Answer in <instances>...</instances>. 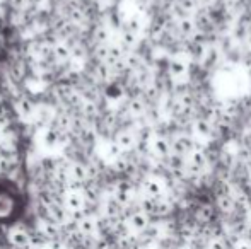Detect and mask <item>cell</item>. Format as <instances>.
Wrapping results in <instances>:
<instances>
[{
	"instance_id": "obj_30",
	"label": "cell",
	"mask_w": 251,
	"mask_h": 249,
	"mask_svg": "<svg viewBox=\"0 0 251 249\" xmlns=\"http://www.w3.org/2000/svg\"><path fill=\"white\" fill-rule=\"evenodd\" d=\"M208 50V45L207 43H192V46H190V57L193 58L195 62H201V58H203V55L207 53Z\"/></svg>"
},
{
	"instance_id": "obj_4",
	"label": "cell",
	"mask_w": 251,
	"mask_h": 249,
	"mask_svg": "<svg viewBox=\"0 0 251 249\" xmlns=\"http://www.w3.org/2000/svg\"><path fill=\"white\" fill-rule=\"evenodd\" d=\"M192 136L197 140V143L208 142L215 136V126L205 118H193L192 120Z\"/></svg>"
},
{
	"instance_id": "obj_35",
	"label": "cell",
	"mask_w": 251,
	"mask_h": 249,
	"mask_svg": "<svg viewBox=\"0 0 251 249\" xmlns=\"http://www.w3.org/2000/svg\"><path fill=\"white\" fill-rule=\"evenodd\" d=\"M234 249H251V243L248 239H239L238 243H236Z\"/></svg>"
},
{
	"instance_id": "obj_2",
	"label": "cell",
	"mask_w": 251,
	"mask_h": 249,
	"mask_svg": "<svg viewBox=\"0 0 251 249\" xmlns=\"http://www.w3.org/2000/svg\"><path fill=\"white\" fill-rule=\"evenodd\" d=\"M5 241L12 249H29L31 248V237L29 230L19 226L9 227L5 234Z\"/></svg>"
},
{
	"instance_id": "obj_28",
	"label": "cell",
	"mask_w": 251,
	"mask_h": 249,
	"mask_svg": "<svg viewBox=\"0 0 251 249\" xmlns=\"http://www.w3.org/2000/svg\"><path fill=\"white\" fill-rule=\"evenodd\" d=\"M94 73H96V79L101 80V82H109L113 77V72H111V67L108 65V63L104 62H100L96 67V70H94Z\"/></svg>"
},
{
	"instance_id": "obj_23",
	"label": "cell",
	"mask_w": 251,
	"mask_h": 249,
	"mask_svg": "<svg viewBox=\"0 0 251 249\" xmlns=\"http://www.w3.org/2000/svg\"><path fill=\"white\" fill-rule=\"evenodd\" d=\"M51 53H53V58L55 62H60V63H65L70 60V46L62 41V43H56L55 46L51 48Z\"/></svg>"
},
{
	"instance_id": "obj_37",
	"label": "cell",
	"mask_w": 251,
	"mask_h": 249,
	"mask_svg": "<svg viewBox=\"0 0 251 249\" xmlns=\"http://www.w3.org/2000/svg\"><path fill=\"white\" fill-rule=\"evenodd\" d=\"M176 249H193V248L190 246V244H181V246H178Z\"/></svg>"
},
{
	"instance_id": "obj_15",
	"label": "cell",
	"mask_w": 251,
	"mask_h": 249,
	"mask_svg": "<svg viewBox=\"0 0 251 249\" xmlns=\"http://www.w3.org/2000/svg\"><path fill=\"white\" fill-rule=\"evenodd\" d=\"M176 29H178L179 36L183 38H192L193 34L197 33V26H195V21H193L192 16H185L181 19L176 21Z\"/></svg>"
},
{
	"instance_id": "obj_39",
	"label": "cell",
	"mask_w": 251,
	"mask_h": 249,
	"mask_svg": "<svg viewBox=\"0 0 251 249\" xmlns=\"http://www.w3.org/2000/svg\"><path fill=\"white\" fill-rule=\"evenodd\" d=\"M248 224H251V208L248 210Z\"/></svg>"
},
{
	"instance_id": "obj_27",
	"label": "cell",
	"mask_w": 251,
	"mask_h": 249,
	"mask_svg": "<svg viewBox=\"0 0 251 249\" xmlns=\"http://www.w3.org/2000/svg\"><path fill=\"white\" fill-rule=\"evenodd\" d=\"M217 208L222 213H232L236 210V203L232 200V196H217Z\"/></svg>"
},
{
	"instance_id": "obj_3",
	"label": "cell",
	"mask_w": 251,
	"mask_h": 249,
	"mask_svg": "<svg viewBox=\"0 0 251 249\" xmlns=\"http://www.w3.org/2000/svg\"><path fill=\"white\" fill-rule=\"evenodd\" d=\"M197 147H199L197 140L192 135H188V133H176L171 140V152L183 157H188Z\"/></svg>"
},
{
	"instance_id": "obj_33",
	"label": "cell",
	"mask_w": 251,
	"mask_h": 249,
	"mask_svg": "<svg viewBox=\"0 0 251 249\" xmlns=\"http://www.w3.org/2000/svg\"><path fill=\"white\" fill-rule=\"evenodd\" d=\"M207 249H227V246H226V241L222 237H212L207 244Z\"/></svg>"
},
{
	"instance_id": "obj_10",
	"label": "cell",
	"mask_w": 251,
	"mask_h": 249,
	"mask_svg": "<svg viewBox=\"0 0 251 249\" xmlns=\"http://www.w3.org/2000/svg\"><path fill=\"white\" fill-rule=\"evenodd\" d=\"M113 142L120 147L123 154H128L132 150H135L137 147V138H135V133L133 130H120L118 133L115 135V140Z\"/></svg>"
},
{
	"instance_id": "obj_5",
	"label": "cell",
	"mask_w": 251,
	"mask_h": 249,
	"mask_svg": "<svg viewBox=\"0 0 251 249\" xmlns=\"http://www.w3.org/2000/svg\"><path fill=\"white\" fill-rule=\"evenodd\" d=\"M188 72H190L188 62L183 60L181 57H175L168 62V75L173 80V84L185 82V79L188 80Z\"/></svg>"
},
{
	"instance_id": "obj_16",
	"label": "cell",
	"mask_w": 251,
	"mask_h": 249,
	"mask_svg": "<svg viewBox=\"0 0 251 249\" xmlns=\"http://www.w3.org/2000/svg\"><path fill=\"white\" fill-rule=\"evenodd\" d=\"M34 103L29 99V97H21L16 104V111L19 113V116L23 120H33V114H34Z\"/></svg>"
},
{
	"instance_id": "obj_20",
	"label": "cell",
	"mask_w": 251,
	"mask_h": 249,
	"mask_svg": "<svg viewBox=\"0 0 251 249\" xmlns=\"http://www.w3.org/2000/svg\"><path fill=\"white\" fill-rule=\"evenodd\" d=\"M123 63H125V67L128 68V72H137L140 67L146 65L142 55L137 53V51H126L125 57H123Z\"/></svg>"
},
{
	"instance_id": "obj_18",
	"label": "cell",
	"mask_w": 251,
	"mask_h": 249,
	"mask_svg": "<svg viewBox=\"0 0 251 249\" xmlns=\"http://www.w3.org/2000/svg\"><path fill=\"white\" fill-rule=\"evenodd\" d=\"M147 110V104L142 101V97H132V99L126 103V111L132 118H142L146 114Z\"/></svg>"
},
{
	"instance_id": "obj_32",
	"label": "cell",
	"mask_w": 251,
	"mask_h": 249,
	"mask_svg": "<svg viewBox=\"0 0 251 249\" xmlns=\"http://www.w3.org/2000/svg\"><path fill=\"white\" fill-rule=\"evenodd\" d=\"M106 154H108V157L111 160H115V159H118L120 156H122V150H120V147L116 145L115 142H109L108 143V147H106Z\"/></svg>"
},
{
	"instance_id": "obj_7",
	"label": "cell",
	"mask_w": 251,
	"mask_h": 249,
	"mask_svg": "<svg viewBox=\"0 0 251 249\" xmlns=\"http://www.w3.org/2000/svg\"><path fill=\"white\" fill-rule=\"evenodd\" d=\"M140 188H142L144 196H149V198H154V200L162 198V196L166 195V184L162 183V180L154 178V176L144 178Z\"/></svg>"
},
{
	"instance_id": "obj_14",
	"label": "cell",
	"mask_w": 251,
	"mask_h": 249,
	"mask_svg": "<svg viewBox=\"0 0 251 249\" xmlns=\"http://www.w3.org/2000/svg\"><path fill=\"white\" fill-rule=\"evenodd\" d=\"M77 230L82 234L84 237H96L98 234V222L94 215H84L82 219L77 222Z\"/></svg>"
},
{
	"instance_id": "obj_19",
	"label": "cell",
	"mask_w": 251,
	"mask_h": 249,
	"mask_svg": "<svg viewBox=\"0 0 251 249\" xmlns=\"http://www.w3.org/2000/svg\"><path fill=\"white\" fill-rule=\"evenodd\" d=\"M219 60H221V50H219V48L208 46L207 53L203 55V58H201V62H200V67L205 70H210L219 65Z\"/></svg>"
},
{
	"instance_id": "obj_29",
	"label": "cell",
	"mask_w": 251,
	"mask_h": 249,
	"mask_svg": "<svg viewBox=\"0 0 251 249\" xmlns=\"http://www.w3.org/2000/svg\"><path fill=\"white\" fill-rule=\"evenodd\" d=\"M176 3H178L179 9H181L186 16H193V14H195L197 10L201 7L199 0H178Z\"/></svg>"
},
{
	"instance_id": "obj_34",
	"label": "cell",
	"mask_w": 251,
	"mask_h": 249,
	"mask_svg": "<svg viewBox=\"0 0 251 249\" xmlns=\"http://www.w3.org/2000/svg\"><path fill=\"white\" fill-rule=\"evenodd\" d=\"M9 2H10V7H12L16 12H23L27 7V0H9Z\"/></svg>"
},
{
	"instance_id": "obj_21",
	"label": "cell",
	"mask_w": 251,
	"mask_h": 249,
	"mask_svg": "<svg viewBox=\"0 0 251 249\" xmlns=\"http://www.w3.org/2000/svg\"><path fill=\"white\" fill-rule=\"evenodd\" d=\"M175 208V203L168 198V196H162V198L155 200V208H154V217H168L169 213Z\"/></svg>"
},
{
	"instance_id": "obj_12",
	"label": "cell",
	"mask_w": 251,
	"mask_h": 249,
	"mask_svg": "<svg viewBox=\"0 0 251 249\" xmlns=\"http://www.w3.org/2000/svg\"><path fill=\"white\" fill-rule=\"evenodd\" d=\"M69 180L79 181V183H87V181H89L87 164L80 162V160H72L69 166Z\"/></svg>"
},
{
	"instance_id": "obj_26",
	"label": "cell",
	"mask_w": 251,
	"mask_h": 249,
	"mask_svg": "<svg viewBox=\"0 0 251 249\" xmlns=\"http://www.w3.org/2000/svg\"><path fill=\"white\" fill-rule=\"evenodd\" d=\"M144 26H146V24H144V19L140 16H132V17H128V19L125 21V31L137 34V36L142 33Z\"/></svg>"
},
{
	"instance_id": "obj_11",
	"label": "cell",
	"mask_w": 251,
	"mask_h": 249,
	"mask_svg": "<svg viewBox=\"0 0 251 249\" xmlns=\"http://www.w3.org/2000/svg\"><path fill=\"white\" fill-rule=\"evenodd\" d=\"M123 212H125V208L116 202L113 195L108 196V198L104 200V203H102V215L108 217V219H111V220L123 219Z\"/></svg>"
},
{
	"instance_id": "obj_38",
	"label": "cell",
	"mask_w": 251,
	"mask_h": 249,
	"mask_svg": "<svg viewBox=\"0 0 251 249\" xmlns=\"http://www.w3.org/2000/svg\"><path fill=\"white\" fill-rule=\"evenodd\" d=\"M246 171H248V176L251 178V160H250L248 164H246Z\"/></svg>"
},
{
	"instance_id": "obj_9",
	"label": "cell",
	"mask_w": 251,
	"mask_h": 249,
	"mask_svg": "<svg viewBox=\"0 0 251 249\" xmlns=\"http://www.w3.org/2000/svg\"><path fill=\"white\" fill-rule=\"evenodd\" d=\"M62 205L67 208L69 213L86 212V200L80 191H65L62 200Z\"/></svg>"
},
{
	"instance_id": "obj_17",
	"label": "cell",
	"mask_w": 251,
	"mask_h": 249,
	"mask_svg": "<svg viewBox=\"0 0 251 249\" xmlns=\"http://www.w3.org/2000/svg\"><path fill=\"white\" fill-rule=\"evenodd\" d=\"M214 220V206L210 203H203L197 208L195 212V222L200 224V226H207Z\"/></svg>"
},
{
	"instance_id": "obj_31",
	"label": "cell",
	"mask_w": 251,
	"mask_h": 249,
	"mask_svg": "<svg viewBox=\"0 0 251 249\" xmlns=\"http://www.w3.org/2000/svg\"><path fill=\"white\" fill-rule=\"evenodd\" d=\"M93 53L98 62H106V57H108V45H96Z\"/></svg>"
},
{
	"instance_id": "obj_22",
	"label": "cell",
	"mask_w": 251,
	"mask_h": 249,
	"mask_svg": "<svg viewBox=\"0 0 251 249\" xmlns=\"http://www.w3.org/2000/svg\"><path fill=\"white\" fill-rule=\"evenodd\" d=\"M137 45H139V36L123 29L122 36H120V48L126 53V51H133V48H135Z\"/></svg>"
},
{
	"instance_id": "obj_1",
	"label": "cell",
	"mask_w": 251,
	"mask_h": 249,
	"mask_svg": "<svg viewBox=\"0 0 251 249\" xmlns=\"http://www.w3.org/2000/svg\"><path fill=\"white\" fill-rule=\"evenodd\" d=\"M26 208V198L19 184L9 178H0V227L19 222Z\"/></svg>"
},
{
	"instance_id": "obj_13",
	"label": "cell",
	"mask_w": 251,
	"mask_h": 249,
	"mask_svg": "<svg viewBox=\"0 0 251 249\" xmlns=\"http://www.w3.org/2000/svg\"><path fill=\"white\" fill-rule=\"evenodd\" d=\"M53 116H55V111L51 110V106H47V104H41V106L34 108V114H33V121L40 126H48L51 125Z\"/></svg>"
},
{
	"instance_id": "obj_6",
	"label": "cell",
	"mask_w": 251,
	"mask_h": 249,
	"mask_svg": "<svg viewBox=\"0 0 251 249\" xmlns=\"http://www.w3.org/2000/svg\"><path fill=\"white\" fill-rule=\"evenodd\" d=\"M125 222H126V226H128V229L132 234H142L144 230L151 226V217L137 208L135 212L126 213Z\"/></svg>"
},
{
	"instance_id": "obj_36",
	"label": "cell",
	"mask_w": 251,
	"mask_h": 249,
	"mask_svg": "<svg viewBox=\"0 0 251 249\" xmlns=\"http://www.w3.org/2000/svg\"><path fill=\"white\" fill-rule=\"evenodd\" d=\"M152 2H154V0H135V3L139 7H149Z\"/></svg>"
},
{
	"instance_id": "obj_25",
	"label": "cell",
	"mask_w": 251,
	"mask_h": 249,
	"mask_svg": "<svg viewBox=\"0 0 251 249\" xmlns=\"http://www.w3.org/2000/svg\"><path fill=\"white\" fill-rule=\"evenodd\" d=\"M93 41L94 45H109V27L100 24L93 29Z\"/></svg>"
},
{
	"instance_id": "obj_24",
	"label": "cell",
	"mask_w": 251,
	"mask_h": 249,
	"mask_svg": "<svg viewBox=\"0 0 251 249\" xmlns=\"http://www.w3.org/2000/svg\"><path fill=\"white\" fill-rule=\"evenodd\" d=\"M123 57H125V51L120 48V45H108V57H106V62L109 67H113L115 63L122 62Z\"/></svg>"
},
{
	"instance_id": "obj_8",
	"label": "cell",
	"mask_w": 251,
	"mask_h": 249,
	"mask_svg": "<svg viewBox=\"0 0 251 249\" xmlns=\"http://www.w3.org/2000/svg\"><path fill=\"white\" fill-rule=\"evenodd\" d=\"M151 154L159 160H164L171 154V140L166 135H154L151 140Z\"/></svg>"
}]
</instances>
